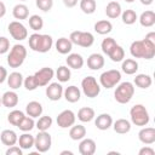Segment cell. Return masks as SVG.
<instances>
[{
  "label": "cell",
  "instance_id": "cb8c5ba5",
  "mask_svg": "<svg viewBox=\"0 0 155 155\" xmlns=\"http://www.w3.org/2000/svg\"><path fill=\"white\" fill-rule=\"evenodd\" d=\"M7 85L12 90H17L23 85V75L19 71H12L10 75H7Z\"/></svg>",
  "mask_w": 155,
  "mask_h": 155
},
{
  "label": "cell",
  "instance_id": "c3c4849f",
  "mask_svg": "<svg viewBox=\"0 0 155 155\" xmlns=\"http://www.w3.org/2000/svg\"><path fill=\"white\" fill-rule=\"evenodd\" d=\"M138 154L139 155H154L155 154V150L153 148H150L149 145H147V147H143L142 149H139Z\"/></svg>",
  "mask_w": 155,
  "mask_h": 155
},
{
  "label": "cell",
  "instance_id": "f1b7e54d",
  "mask_svg": "<svg viewBox=\"0 0 155 155\" xmlns=\"http://www.w3.org/2000/svg\"><path fill=\"white\" fill-rule=\"evenodd\" d=\"M139 23L140 25L145 27V28H150L155 24V13L151 10L144 11L142 12V15L139 16Z\"/></svg>",
  "mask_w": 155,
  "mask_h": 155
},
{
  "label": "cell",
  "instance_id": "6f0895ef",
  "mask_svg": "<svg viewBox=\"0 0 155 155\" xmlns=\"http://www.w3.org/2000/svg\"><path fill=\"white\" fill-rule=\"evenodd\" d=\"M22 1H25V0H22Z\"/></svg>",
  "mask_w": 155,
  "mask_h": 155
},
{
  "label": "cell",
  "instance_id": "7bdbcfd3",
  "mask_svg": "<svg viewBox=\"0 0 155 155\" xmlns=\"http://www.w3.org/2000/svg\"><path fill=\"white\" fill-rule=\"evenodd\" d=\"M117 44H116V41L113 39V38H105L103 41H102V44H101V47H102V51H103V53H105L107 56L109 54V52L116 46Z\"/></svg>",
  "mask_w": 155,
  "mask_h": 155
},
{
  "label": "cell",
  "instance_id": "9a60e30c",
  "mask_svg": "<svg viewBox=\"0 0 155 155\" xmlns=\"http://www.w3.org/2000/svg\"><path fill=\"white\" fill-rule=\"evenodd\" d=\"M138 138L143 144H147V145L155 143V128L154 127H143L138 132Z\"/></svg>",
  "mask_w": 155,
  "mask_h": 155
},
{
  "label": "cell",
  "instance_id": "7402d4cb",
  "mask_svg": "<svg viewBox=\"0 0 155 155\" xmlns=\"http://www.w3.org/2000/svg\"><path fill=\"white\" fill-rule=\"evenodd\" d=\"M42 111H44V109H42L41 103H39V102H36V101L29 102V103L27 104V107H25V113H27V115H28V116H31L33 119L41 116Z\"/></svg>",
  "mask_w": 155,
  "mask_h": 155
},
{
  "label": "cell",
  "instance_id": "11a10c76",
  "mask_svg": "<svg viewBox=\"0 0 155 155\" xmlns=\"http://www.w3.org/2000/svg\"><path fill=\"white\" fill-rule=\"evenodd\" d=\"M125 1H126V2H133L134 0H125Z\"/></svg>",
  "mask_w": 155,
  "mask_h": 155
},
{
  "label": "cell",
  "instance_id": "ac0fdd59",
  "mask_svg": "<svg viewBox=\"0 0 155 155\" xmlns=\"http://www.w3.org/2000/svg\"><path fill=\"white\" fill-rule=\"evenodd\" d=\"M104 57L101 53H92L87 58V67L91 70H99L104 67Z\"/></svg>",
  "mask_w": 155,
  "mask_h": 155
},
{
  "label": "cell",
  "instance_id": "d6a6232c",
  "mask_svg": "<svg viewBox=\"0 0 155 155\" xmlns=\"http://www.w3.org/2000/svg\"><path fill=\"white\" fill-rule=\"evenodd\" d=\"M86 136V127L84 125H73L69 131V137L73 140H81Z\"/></svg>",
  "mask_w": 155,
  "mask_h": 155
},
{
  "label": "cell",
  "instance_id": "5b68a950",
  "mask_svg": "<svg viewBox=\"0 0 155 155\" xmlns=\"http://www.w3.org/2000/svg\"><path fill=\"white\" fill-rule=\"evenodd\" d=\"M131 121L136 126H147L150 121L149 113L143 104H134L130 110Z\"/></svg>",
  "mask_w": 155,
  "mask_h": 155
},
{
  "label": "cell",
  "instance_id": "f35d334b",
  "mask_svg": "<svg viewBox=\"0 0 155 155\" xmlns=\"http://www.w3.org/2000/svg\"><path fill=\"white\" fill-rule=\"evenodd\" d=\"M96 0H80V8L86 15H92L96 11Z\"/></svg>",
  "mask_w": 155,
  "mask_h": 155
},
{
  "label": "cell",
  "instance_id": "8fae6325",
  "mask_svg": "<svg viewBox=\"0 0 155 155\" xmlns=\"http://www.w3.org/2000/svg\"><path fill=\"white\" fill-rule=\"evenodd\" d=\"M53 76H54V71L50 67H44V68L39 69L38 71H35V74H34V78H35L39 87L47 86L48 82L53 79Z\"/></svg>",
  "mask_w": 155,
  "mask_h": 155
},
{
  "label": "cell",
  "instance_id": "e575fe53",
  "mask_svg": "<svg viewBox=\"0 0 155 155\" xmlns=\"http://www.w3.org/2000/svg\"><path fill=\"white\" fill-rule=\"evenodd\" d=\"M56 76L58 79L59 82H67L70 80L71 73H70V68L68 65H61L58 67V69L56 70Z\"/></svg>",
  "mask_w": 155,
  "mask_h": 155
},
{
  "label": "cell",
  "instance_id": "30bf717a",
  "mask_svg": "<svg viewBox=\"0 0 155 155\" xmlns=\"http://www.w3.org/2000/svg\"><path fill=\"white\" fill-rule=\"evenodd\" d=\"M8 33L17 41H22L28 38V30L25 25L21 23L19 21H12L8 24Z\"/></svg>",
  "mask_w": 155,
  "mask_h": 155
},
{
  "label": "cell",
  "instance_id": "60d3db41",
  "mask_svg": "<svg viewBox=\"0 0 155 155\" xmlns=\"http://www.w3.org/2000/svg\"><path fill=\"white\" fill-rule=\"evenodd\" d=\"M28 22H29V27L35 31L42 29V27H44V19L39 15H33V16L28 17Z\"/></svg>",
  "mask_w": 155,
  "mask_h": 155
},
{
  "label": "cell",
  "instance_id": "7dc6e473",
  "mask_svg": "<svg viewBox=\"0 0 155 155\" xmlns=\"http://www.w3.org/2000/svg\"><path fill=\"white\" fill-rule=\"evenodd\" d=\"M5 154H6V155H22V154H23V149H22L19 145H16V144H15V145L8 147Z\"/></svg>",
  "mask_w": 155,
  "mask_h": 155
},
{
  "label": "cell",
  "instance_id": "277c9868",
  "mask_svg": "<svg viewBox=\"0 0 155 155\" xmlns=\"http://www.w3.org/2000/svg\"><path fill=\"white\" fill-rule=\"evenodd\" d=\"M25 57H27V48L21 44H16L12 46V48L8 52L7 64L10 65V68H18L23 64Z\"/></svg>",
  "mask_w": 155,
  "mask_h": 155
},
{
  "label": "cell",
  "instance_id": "db71d44e",
  "mask_svg": "<svg viewBox=\"0 0 155 155\" xmlns=\"http://www.w3.org/2000/svg\"><path fill=\"white\" fill-rule=\"evenodd\" d=\"M65 154H68V155H73V151H70V150H63V151L61 153V155H65Z\"/></svg>",
  "mask_w": 155,
  "mask_h": 155
},
{
  "label": "cell",
  "instance_id": "5bb4252c",
  "mask_svg": "<svg viewBox=\"0 0 155 155\" xmlns=\"http://www.w3.org/2000/svg\"><path fill=\"white\" fill-rule=\"evenodd\" d=\"M96 142L91 138H82L79 144V153L81 155H93L96 153Z\"/></svg>",
  "mask_w": 155,
  "mask_h": 155
},
{
  "label": "cell",
  "instance_id": "1f68e13d",
  "mask_svg": "<svg viewBox=\"0 0 155 155\" xmlns=\"http://www.w3.org/2000/svg\"><path fill=\"white\" fill-rule=\"evenodd\" d=\"M94 116H96L94 110L91 107H84V108L79 109V111H78V119L81 122H90L94 119Z\"/></svg>",
  "mask_w": 155,
  "mask_h": 155
},
{
  "label": "cell",
  "instance_id": "836d02e7",
  "mask_svg": "<svg viewBox=\"0 0 155 155\" xmlns=\"http://www.w3.org/2000/svg\"><path fill=\"white\" fill-rule=\"evenodd\" d=\"M12 15L16 19H27L29 17V8L24 4H17L12 10Z\"/></svg>",
  "mask_w": 155,
  "mask_h": 155
},
{
  "label": "cell",
  "instance_id": "8d00e7d4",
  "mask_svg": "<svg viewBox=\"0 0 155 155\" xmlns=\"http://www.w3.org/2000/svg\"><path fill=\"white\" fill-rule=\"evenodd\" d=\"M17 127L21 131H23V132H30L35 127V121H34V119L31 116H24L19 121V124L17 125Z\"/></svg>",
  "mask_w": 155,
  "mask_h": 155
},
{
  "label": "cell",
  "instance_id": "6da1fadb",
  "mask_svg": "<svg viewBox=\"0 0 155 155\" xmlns=\"http://www.w3.org/2000/svg\"><path fill=\"white\" fill-rule=\"evenodd\" d=\"M130 52L133 58L151 59L155 56V33L150 31L143 40H136L130 46Z\"/></svg>",
  "mask_w": 155,
  "mask_h": 155
},
{
  "label": "cell",
  "instance_id": "9c48e42d",
  "mask_svg": "<svg viewBox=\"0 0 155 155\" xmlns=\"http://www.w3.org/2000/svg\"><path fill=\"white\" fill-rule=\"evenodd\" d=\"M52 145V137L47 131H39L36 136H34V147L38 153H46L50 150Z\"/></svg>",
  "mask_w": 155,
  "mask_h": 155
},
{
  "label": "cell",
  "instance_id": "f5cc1de1",
  "mask_svg": "<svg viewBox=\"0 0 155 155\" xmlns=\"http://www.w3.org/2000/svg\"><path fill=\"white\" fill-rule=\"evenodd\" d=\"M139 1H140V2L143 4V5H145V6H148V5H151L154 0H139Z\"/></svg>",
  "mask_w": 155,
  "mask_h": 155
},
{
  "label": "cell",
  "instance_id": "ee69618b",
  "mask_svg": "<svg viewBox=\"0 0 155 155\" xmlns=\"http://www.w3.org/2000/svg\"><path fill=\"white\" fill-rule=\"evenodd\" d=\"M23 85H24V87H25L28 91H34V90H36V88L39 87L38 84H36V80H35L34 75H28V76L23 80Z\"/></svg>",
  "mask_w": 155,
  "mask_h": 155
},
{
  "label": "cell",
  "instance_id": "603a6c76",
  "mask_svg": "<svg viewBox=\"0 0 155 155\" xmlns=\"http://www.w3.org/2000/svg\"><path fill=\"white\" fill-rule=\"evenodd\" d=\"M65 62H67V65L69 68L76 69V70L78 69H81L82 65H84V63H85L82 56L79 54V53H69L68 57H67V59H65Z\"/></svg>",
  "mask_w": 155,
  "mask_h": 155
},
{
  "label": "cell",
  "instance_id": "8992f818",
  "mask_svg": "<svg viewBox=\"0 0 155 155\" xmlns=\"http://www.w3.org/2000/svg\"><path fill=\"white\" fill-rule=\"evenodd\" d=\"M69 39L73 44L81 46V47H86V48L91 47L94 42V36L90 31H81V30L71 31Z\"/></svg>",
  "mask_w": 155,
  "mask_h": 155
},
{
  "label": "cell",
  "instance_id": "4316f807",
  "mask_svg": "<svg viewBox=\"0 0 155 155\" xmlns=\"http://www.w3.org/2000/svg\"><path fill=\"white\" fill-rule=\"evenodd\" d=\"M113 128L119 134H125L131 131V122L126 119H117L115 122H113Z\"/></svg>",
  "mask_w": 155,
  "mask_h": 155
},
{
  "label": "cell",
  "instance_id": "3957f363",
  "mask_svg": "<svg viewBox=\"0 0 155 155\" xmlns=\"http://www.w3.org/2000/svg\"><path fill=\"white\" fill-rule=\"evenodd\" d=\"M133 94H134L133 84L130 81H125V82H121L116 86V90L114 92V98L117 103L126 104L132 99Z\"/></svg>",
  "mask_w": 155,
  "mask_h": 155
},
{
  "label": "cell",
  "instance_id": "d4e9b609",
  "mask_svg": "<svg viewBox=\"0 0 155 155\" xmlns=\"http://www.w3.org/2000/svg\"><path fill=\"white\" fill-rule=\"evenodd\" d=\"M121 5L117 2V1H110L108 2L107 7H105V15L107 17L114 19V18H117L119 16H121Z\"/></svg>",
  "mask_w": 155,
  "mask_h": 155
},
{
  "label": "cell",
  "instance_id": "bcb514c9",
  "mask_svg": "<svg viewBox=\"0 0 155 155\" xmlns=\"http://www.w3.org/2000/svg\"><path fill=\"white\" fill-rule=\"evenodd\" d=\"M10 50V40L5 36H0V54L8 52Z\"/></svg>",
  "mask_w": 155,
  "mask_h": 155
},
{
  "label": "cell",
  "instance_id": "52a82bcc",
  "mask_svg": "<svg viewBox=\"0 0 155 155\" xmlns=\"http://www.w3.org/2000/svg\"><path fill=\"white\" fill-rule=\"evenodd\" d=\"M121 80V73L116 69H110L101 74L99 84L104 88H113L115 87Z\"/></svg>",
  "mask_w": 155,
  "mask_h": 155
},
{
  "label": "cell",
  "instance_id": "2e32d148",
  "mask_svg": "<svg viewBox=\"0 0 155 155\" xmlns=\"http://www.w3.org/2000/svg\"><path fill=\"white\" fill-rule=\"evenodd\" d=\"M63 94H64V98H65L67 102H69V103H76V102L80 101L81 91L79 90V87H76L74 85H70L65 90H63Z\"/></svg>",
  "mask_w": 155,
  "mask_h": 155
},
{
  "label": "cell",
  "instance_id": "74e56055",
  "mask_svg": "<svg viewBox=\"0 0 155 155\" xmlns=\"http://www.w3.org/2000/svg\"><path fill=\"white\" fill-rule=\"evenodd\" d=\"M108 57L113 61V62H122L125 58V51L120 45H116L108 54Z\"/></svg>",
  "mask_w": 155,
  "mask_h": 155
},
{
  "label": "cell",
  "instance_id": "4fadbf2b",
  "mask_svg": "<svg viewBox=\"0 0 155 155\" xmlns=\"http://www.w3.org/2000/svg\"><path fill=\"white\" fill-rule=\"evenodd\" d=\"M45 92H46V96H47V98L50 101L56 102V101H59L62 98V96H63V87L58 82H51V84L47 85Z\"/></svg>",
  "mask_w": 155,
  "mask_h": 155
},
{
  "label": "cell",
  "instance_id": "9f6ffc18",
  "mask_svg": "<svg viewBox=\"0 0 155 155\" xmlns=\"http://www.w3.org/2000/svg\"><path fill=\"white\" fill-rule=\"evenodd\" d=\"M0 105H1V96H0Z\"/></svg>",
  "mask_w": 155,
  "mask_h": 155
},
{
  "label": "cell",
  "instance_id": "b9f144b4",
  "mask_svg": "<svg viewBox=\"0 0 155 155\" xmlns=\"http://www.w3.org/2000/svg\"><path fill=\"white\" fill-rule=\"evenodd\" d=\"M25 116V114L22 111V110H12L8 115H7V121L11 124V125H13V126H17L18 124H19V121L23 119Z\"/></svg>",
  "mask_w": 155,
  "mask_h": 155
},
{
  "label": "cell",
  "instance_id": "f6af8a7d",
  "mask_svg": "<svg viewBox=\"0 0 155 155\" xmlns=\"http://www.w3.org/2000/svg\"><path fill=\"white\" fill-rule=\"evenodd\" d=\"M36 6L39 10L47 12L52 8L53 6V0H36Z\"/></svg>",
  "mask_w": 155,
  "mask_h": 155
},
{
  "label": "cell",
  "instance_id": "ba28073f",
  "mask_svg": "<svg viewBox=\"0 0 155 155\" xmlns=\"http://www.w3.org/2000/svg\"><path fill=\"white\" fill-rule=\"evenodd\" d=\"M81 88L86 97L96 98L101 93V86L97 82L94 76H86L81 81Z\"/></svg>",
  "mask_w": 155,
  "mask_h": 155
},
{
  "label": "cell",
  "instance_id": "83f0119b",
  "mask_svg": "<svg viewBox=\"0 0 155 155\" xmlns=\"http://www.w3.org/2000/svg\"><path fill=\"white\" fill-rule=\"evenodd\" d=\"M121 69L125 74L127 75H133L137 73L138 70V62L133 58H127L125 61H122V64H121Z\"/></svg>",
  "mask_w": 155,
  "mask_h": 155
},
{
  "label": "cell",
  "instance_id": "681fc988",
  "mask_svg": "<svg viewBox=\"0 0 155 155\" xmlns=\"http://www.w3.org/2000/svg\"><path fill=\"white\" fill-rule=\"evenodd\" d=\"M6 79H7V70L2 65H0V84H2Z\"/></svg>",
  "mask_w": 155,
  "mask_h": 155
},
{
  "label": "cell",
  "instance_id": "ffe728a7",
  "mask_svg": "<svg viewBox=\"0 0 155 155\" xmlns=\"http://www.w3.org/2000/svg\"><path fill=\"white\" fill-rule=\"evenodd\" d=\"M0 139H1V143L4 145L11 147V145H15L17 143L18 136L13 130H4L0 134Z\"/></svg>",
  "mask_w": 155,
  "mask_h": 155
},
{
  "label": "cell",
  "instance_id": "d590c367",
  "mask_svg": "<svg viewBox=\"0 0 155 155\" xmlns=\"http://www.w3.org/2000/svg\"><path fill=\"white\" fill-rule=\"evenodd\" d=\"M52 117L48 116V115H44V116H40L39 120L35 122V127L39 130V131H47L51 126H52Z\"/></svg>",
  "mask_w": 155,
  "mask_h": 155
},
{
  "label": "cell",
  "instance_id": "e0dca14e",
  "mask_svg": "<svg viewBox=\"0 0 155 155\" xmlns=\"http://www.w3.org/2000/svg\"><path fill=\"white\" fill-rule=\"evenodd\" d=\"M94 125L98 130L101 131H105L108 128L111 127L113 125V117L110 114H107V113H103V114H99L97 117H96V121H94Z\"/></svg>",
  "mask_w": 155,
  "mask_h": 155
},
{
  "label": "cell",
  "instance_id": "d6986e66",
  "mask_svg": "<svg viewBox=\"0 0 155 155\" xmlns=\"http://www.w3.org/2000/svg\"><path fill=\"white\" fill-rule=\"evenodd\" d=\"M18 104V94L15 91H6L1 96V105L5 108H13Z\"/></svg>",
  "mask_w": 155,
  "mask_h": 155
},
{
  "label": "cell",
  "instance_id": "7a4b0ae2",
  "mask_svg": "<svg viewBox=\"0 0 155 155\" xmlns=\"http://www.w3.org/2000/svg\"><path fill=\"white\" fill-rule=\"evenodd\" d=\"M29 41V47L35 51V52H40V53H46L51 50L52 45H53V39L51 35L47 34H39V33H34L29 36L28 39Z\"/></svg>",
  "mask_w": 155,
  "mask_h": 155
},
{
  "label": "cell",
  "instance_id": "f546056e",
  "mask_svg": "<svg viewBox=\"0 0 155 155\" xmlns=\"http://www.w3.org/2000/svg\"><path fill=\"white\" fill-rule=\"evenodd\" d=\"M17 143L19 144V147L23 150H29L30 148L34 147V136L30 134V133H28V132H24L23 134H21L18 137Z\"/></svg>",
  "mask_w": 155,
  "mask_h": 155
},
{
  "label": "cell",
  "instance_id": "ab89813d",
  "mask_svg": "<svg viewBox=\"0 0 155 155\" xmlns=\"http://www.w3.org/2000/svg\"><path fill=\"white\" fill-rule=\"evenodd\" d=\"M121 18L125 24L131 25V24L136 23V21L138 19V16L134 10H125L124 12H121Z\"/></svg>",
  "mask_w": 155,
  "mask_h": 155
},
{
  "label": "cell",
  "instance_id": "484cf974",
  "mask_svg": "<svg viewBox=\"0 0 155 155\" xmlns=\"http://www.w3.org/2000/svg\"><path fill=\"white\" fill-rule=\"evenodd\" d=\"M94 31L99 35H107L113 30V24L108 19H102L94 23Z\"/></svg>",
  "mask_w": 155,
  "mask_h": 155
},
{
  "label": "cell",
  "instance_id": "4dcf8cb0",
  "mask_svg": "<svg viewBox=\"0 0 155 155\" xmlns=\"http://www.w3.org/2000/svg\"><path fill=\"white\" fill-rule=\"evenodd\" d=\"M153 84V80H151V76L148 75V74H138L136 75L134 78V85L142 90H147Z\"/></svg>",
  "mask_w": 155,
  "mask_h": 155
},
{
  "label": "cell",
  "instance_id": "f907efd6",
  "mask_svg": "<svg viewBox=\"0 0 155 155\" xmlns=\"http://www.w3.org/2000/svg\"><path fill=\"white\" fill-rule=\"evenodd\" d=\"M62 1H63V4H64L67 7H69V8L76 6V4H78V0H62Z\"/></svg>",
  "mask_w": 155,
  "mask_h": 155
},
{
  "label": "cell",
  "instance_id": "816d5d0a",
  "mask_svg": "<svg viewBox=\"0 0 155 155\" xmlns=\"http://www.w3.org/2000/svg\"><path fill=\"white\" fill-rule=\"evenodd\" d=\"M6 15V6L2 1H0V18H2Z\"/></svg>",
  "mask_w": 155,
  "mask_h": 155
},
{
  "label": "cell",
  "instance_id": "7c38bea8",
  "mask_svg": "<svg viewBox=\"0 0 155 155\" xmlns=\"http://www.w3.org/2000/svg\"><path fill=\"white\" fill-rule=\"evenodd\" d=\"M75 120H76V115L74 114V111L70 109H65L58 114L56 121L61 128H68L75 124Z\"/></svg>",
  "mask_w": 155,
  "mask_h": 155
},
{
  "label": "cell",
  "instance_id": "44dd1931",
  "mask_svg": "<svg viewBox=\"0 0 155 155\" xmlns=\"http://www.w3.org/2000/svg\"><path fill=\"white\" fill-rule=\"evenodd\" d=\"M56 50L57 52H59L61 54H68L70 53L71 48H73V42L70 41V39L68 38H59L57 41H56Z\"/></svg>",
  "mask_w": 155,
  "mask_h": 155
}]
</instances>
